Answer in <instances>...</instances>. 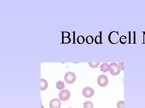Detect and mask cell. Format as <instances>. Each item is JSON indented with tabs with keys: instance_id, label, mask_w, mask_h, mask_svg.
I'll return each instance as SVG.
<instances>
[{
	"instance_id": "1",
	"label": "cell",
	"mask_w": 145,
	"mask_h": 108,
	"mask_svg": "<svg viewBox=\"0 0 145 108\" xmlns=\"http://www.w3.org/2000/svg\"><path fill=\"white\" fill-rule=\"evenodd\" d=\"M109 72L113 76H117L120 73V70L119 68L118 63H111L109 65Z\"/></svg>"
},
{
	"instance_id": "2",
	"label": "cell",
	"mask_w": 145,
	"mask_h": 108,
	"mask_svg": "<svg viewBox=\"0 0 145 108\" xmlns=\"http://www.w3.org/2000/svg\"><path fill=\"white\" fill-rule=\"evenodd\" d=\"M119 32L117 31H112L109 36V41L112 44H117L119 41Z\"/></svg>"
},
{
	"instance_id": "3",
	"label": "cell",
	"mask_w": 145,
	"mask_h": 108,
	"mask_svg": "<svg viewBox=\"0 0 145 108\" xmlns=\"http://www.w3.org/2000/svg\"><path fill=\"white\" fill-rule=\"evenodd\" d=\"M64 79L67 83L69 84L73 83L76 79L75 74L71 71L67 72L65 75Z\"/></svg>"
},
{
	"instance_id": "4",
	"label": "cell",
	"mask_w": 145,
	"mask_h": 108,
	"mask_svg": "<svg viewBox=\"0 0 145 108\" xmlns=\"http://www.w3.org/2000/svg\"><path fill=\"white\" fill-rule=\"evenodd\" d=\"M70 94L71 92L67 89H63L60 92V93L58 94L60 100L64 101L68 100L71 96Z\"/></svg>"
},
{
	"instance_id": "5",
	"label": "cell",
	"mask_w": 145,
	"mask_h": 108,
	"mask_svg": "<svg viewBox=\"0 0 145 108\" xmlns=\"http://www.w3.org/2000/svg\"><path fill=\"white\" fill-rule=\"evenodd\" d=\"M98 83L101 87H105L108 85L109 79L105 75H101L99 76L98 79Z\"/></svg>"
},
{
	"instance_id": "6",
	"label": "cell",
	"mask_w": 145,
	"mask_h": 108,
	"mask_svg": "<svg viewBox=\"0 0 145 108\" xmlns=\"http://www.w3.org/2000/svg\"><path fill=\"white\" fill-rule=\"evenodd\" d=\"M82 94L86 98H90L94 95V91L92 88L86 87L83 89Z\"/></svg>"
},
{
	"instance_id": "7",
	"label": "cell",
	"mask_w": 145,
	"mask_h": 108,
	"mask_svg": "<svg viewBox=\"0 0 145 108\" xmlns=\"http://www.w3.org/2000/svg\"><path fill=\"white\" fill-rule=\"evenodd\" d=\"M61 103L59 99H52L50 103L49 106L51 108H60L61 107Z\"/></svg>"
},
{
	"instance_id": "8",
	"label": "cell",
	"mask_w": 145,
	"mask_h": 108,
	"mask_svg": "<svg viewBox=\"0 0 145 108\" xmlns=\"http://www.w3.org/2000/svg\"><path fill=\"white\" fill-rule=\"evenodd\" d=\"M61 32H62V42L61 43V44H69L68 42L66 39H67L69 41H70V42H71V39L69 38V36H70V33L68 32H66V36H65V34L64 31H61Z\"/></svg>"
},
{
	"instance_id": "9",
	"label": "cell",
	"mask_w": 145,
	"mask_h": 108,
	"mask_svg": "<svg viewBox=\"0 0 145 108\" xmlns=\"http://www.w3.org/2000/svg\"><path fill=\"white\" fill-rule=\"evenodd\" d=\"M109 64L108 63H102L100 67V71L103 72L104 73L106 72H109Z\"/></svg>"
},
{
	"instance_id": "10",
	"label": "cell",
	"mask_w": 145,
	"mask_h": 108,
	"mask_svg": "<svg viewBox=\"0 0 145 108\" xmlns=\"http://www.w3.org/2000/svg\"><path fill=\"white\" fill-rule=\"evenodd\" d=\"M48 87V83L46 80L44 79H41V90L42 91L47 89Z\"/></svg>"
},
{
	"instance_id": "11",
	"label": "cell",
	"mask_w": 145,
	"mask_h": 108,
	"mask_svg": "<svg viewBox=\"0 0 145 108\" xmlns=\"http://www.w3.org/2000/svg\"><path fill=\"white\" fill-rule=\"evenodd\" d=\"M65 87V83L63 82H62L61 80L59 81H57V83H56V87L57 89L61 90Z\"/></svg>"
},
{
	"instance_id": "12",
	"label": "cell",
	"mask_w": 145,
	"mask_h": 108,
	"mask_svg": "<svg viewBox=\"0 0 145 108\" xmlns=\"http://www.w3.org/2000/svg\"><path fill=\"white\" fill-rule=\"evenodd\" d=\"M84 108H93V105L91 101H86L83 103Z\"/></svg>"
},
{
	"instance_id": "13",
	"label": "cell",
	"mask_w": 145,
	"mask_h": 108,
	"mask_svg": "<svg viewBox=\"0 0 145 108\" xmlns=\"http://www.w3.org/2000/svg\"><path fill=\"white\" fill-rule=\"evenodd\" d=\"M86 41L87 44H91L93 43V38L92 36L89 35L87 36L86 39Z\"/></svg>"
},
{
	"instance_id": "14",
	"label": "cell",
	"mask_w": 145,
	"mask_h": 108,
	"mask_svg": "<svg viewBox=\"0 0 145 108\" xmlns=\"http://www.w3.org/2000/svg\"><path fill=\"white\" fill-rule=\"evenodd\" d=\"M85 39L84 36L82 35L78 36L77 38V42L78 44H82L84 43Z\"/></svg>"
},
{
	"instance_id": "15",
	"label": "cell",
	"mask_w": 145,
	"mask_h": 108,
	"mask_svg": "<svg viewBox=\"0 0 145 108\" xmlns=\"http://www.w3.org/2000/svg\"><path fill=\"white\" fill-rule=\"evenodd\" d=\"M95 42L96 44H102V43H101L102 41V38H101V34L100 36H96V37L94 39Z\"/></svg>"
},
{
	"instance_id": "16",
	"label": "cell",
	"mask_w": 145,
	"mask_h": 108,
	"mask_svg": "<svg viewBox=\"0 0 145 108\" xmlns=\"http://www.w3.org/2000/svg\"><path fill=\"white\" fill-rule=\"evenodd\" d=\"M88 64H89V67H90L91 68H97L99 65H100V63H88Z\"/></svg>"
},
{
	"instance_id": "17",
	"label": "cell",
	"mask_w": 145,
	"mask_h": 108,
	"mask_svg": "<svg viewBox=\"0 0 145 108\" xmlns=\"http://www.w3.org/2000/svg\"><path fill=\"white\" fill-rule=\"evenodd\" d=\"M117 105L118 108H124V102L123 100L119 101L117 103Z\"/></svg>"
},
{
	"instance_id": "18",
	"label": "cell",
	"mask_w": 145,
	"mask_h": 108,
	"mask_svg": "<svg viewBox=\"0 0 145 108\" xmlns=\"http://www.w3.org/2000/svg\"><path fill=\"white\" fill-rule=\"evenodd\" d=\"M119 67L120 70L124 71V63H120L119 64Z\"/></svg>"
},
{
	"instance_id": "19",
	"label": "cell",
	"mask_w": 145,
	"mask_h": 108,
	"mask_svg": "<svg viewBox=\"0 0 145 108\" xmlns=\"http://www.w3.org/2000/svg\"><path fill=\"white\" fill-rule=\"evenodd\" d=\"M41 108H44V107H43V106L42 104H41Z\"/></svg>"
},
{
	"instance_id": "20",
	"label": "cell",
	"mask_w": 145,
	"mask_h": 108,
	"mask_svg": "<svg viewBox=\"0 0 145 108\" xmlns=\"http://www.w3.org/2000/svg\"></svg>"
}]
</instances>
